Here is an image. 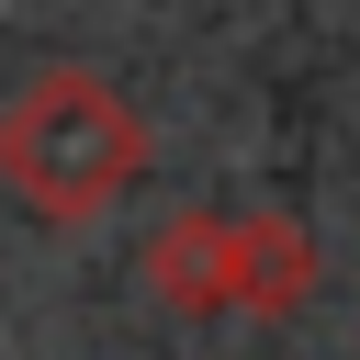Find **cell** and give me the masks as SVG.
Returning <instances> with one entry per match:
<instances>
[{
	"mask_svg": "<svg viewBox=\"0 0 360 360\" xmlns=\"http://www.w3.org/2000/svg\"><path fill=\"white\" fill-rule=\"evenodd\" d=\"M0 180L34 225H101L146 180V112L101 68H34L0 101Z\"/></svg>",
	"mask_w": 360,
	"mask_h": 360,
	"instance_id": "6da1fadb",
	"label": "cell"
},
{
	"mask_svg": "<svg viewBox=\"0 0 360 360\" xmlns=\"http://www.w3.org/2000/svg\"><path fill=\"white\" fill-rule=\"evenodd\" d=\"M146 292L169 315H236V214H169L146 236Z\"/></svg>",
	"mask_w": 360,
	"mask_h": 360,
	"instance_id": "7a4b0ae2",
	"label": "cell"
},
{
	"mask_svg": "<svg viewBox=\"0 0 360 360\" xmlns=\"http://www.w3.org/2000/svg\"><path fill=\"white\" fill-rule=\"evenodd\" d=\"M326 281L304 214H236V315H304Z\"/></svg>",
	"mask_w": 360,
	"mask_h": 360,
	"instance_id": "3957f363",
	"label": "cell"
}]
</instances>
